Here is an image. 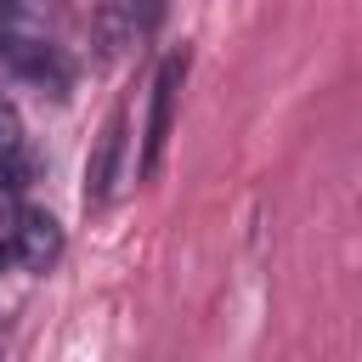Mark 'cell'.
Listing matches in <instances>:
<instances>
[{"mask_svg": "<svg viewBox=\"0 0 362 362\" xmlns=\"http://www.w3.org/2000/svg\"><path fill=\"white\" fill-rule=\"evenodd\" d=\"M187 68H192V51L175 45L158 74H153V102H147V130H141V153H136V175L153 181L158 164H164V147H170V124H175V102H181V85H187Z\"/></svg>", "mask_w": 362, "mask_h": 362, "instance_id": "1", "label": "cell"}, {"mask_svg": "<svg viewBox=\"0 0 362 362\" xmlns=\"http://www.w3.org/2000/svg\"><path fill=\"white\" fill-rule=\"evenodd\" d=\"M164 6H170V0H102V6H96V17H90L96 57H102V62H119V57L141 51V45L158 34Z\"/></svg>", "mask_w": 362, "mask_h": 362, "instance_id": "2", "label": "cell"}, {"mask_svg": "<svg viewBox=\"0 0 362 362\" xmlns=\"http://www.w3.org/2000/svg\"><path fill=\"white\" fill-rule=\"evenodd\" d=\"M124 136H130V107L119 102L107 113V124L96 130V147L85 158V209H107L113 204V187H119V164H124Z\"/></svg>", "mask_w": 362, "mask_h": 362, "instance_id": "3", "label": "cell"}, {"mask_svg": "<svg viewBox=\"0 0 362 362\" xmlns=\"http://www.w3.org/2000/svg\"><path fill=\"white\" fill-rule=\"evenodd\" d=\"M6 249H11V260H17L23 272H51V266L62 260V226H57L45 209L23 204L17 221L6 226Z\"/></svg>", "mask_w": 362, "mask_h": 362, "instance_id": "4", "label": "cell"}, {"mask_svg": "<svg viewBox=\"0 0 362 362\" xmlns=\"http://www.w3.org/2000/svg\"><path fill=\"white\" fill-rule=\"evenodd\" d=\"M0 68L6 74H17V79H28V85H40V90H51V96H62L68 90V57L51 45V40H34V34H17L6 51H0Z\"/></svg>", "mask_w": 362, "mask_h": 362, "instance_id": "5", "label": "cell"}, {"mask_svg": "<svg viewBox=\"0 0 362 362\" xmlns=\"http://www.w3.org/2000/svg\"><path fill=\"white\" fill-rule=\"evenodd\" d=\"M23 147H28V141H23V113H17V102L0 90V164L17 158Z\"/></svg>", "mask_w": 362, "mask_h": 362, "instance_id": "6", "label": "cell"}, {"mask_svg": "<svg viewBox=\"0 0 362 362\" xmlns=\"http://www.w3.org/2000/svg\"><path fill=\"white\" fill-rule=\"evenodd\" d=\"M17 34H23V6H17V0H0V51H6Z\"/></svg>", "mask_w": 362, "mask_h": 362, "instance_id": "7", "label": "cell"}, {"mask_svg": "<svg viewBox=\"0 0 362 362\" xmlns=\"http://www.w3.org/2000/svg\"><path fill=\"white\" fill-rule=\"evenodd\" d=\"M6 266H11V249H6V238H0V272H6Z\"/></svg>", "mask_w": 362, "mask_h": 362, "instance_id": "8", "label": "cell"}, {"mask_svg": "<svg viewBox=\"0 0 362 362\" xmlns=\"http://www.w3.org/2000/svg\"><path fill=\"white\" fill-rule=\"evenodd\" d=\"M0 351H6V339H0Z\"/></svg>", "mask_w": 362, "mask_h": 362, "instance_id": "9", "label": "cell"}]
</instances>
